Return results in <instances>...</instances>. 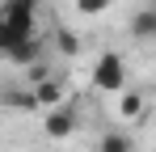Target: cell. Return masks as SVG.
Returning a JSON list of instances; mask_svg holds the SVG:
<instances>
[{"instance_id": "obj_1", "label": "cell", "mask_w": 156, "mask_h": 152, "mask_svg": "<svg viewBox=\"0 0 156 152\" xmlns=\"http://www.w3.org/2000/svg\"><path fill=\"white\" fill-rule=\"evenodd\" d=\"M93 85L105 89V93H122L127 89V59L118 51H105L101 59L93 63Z\"/></svg>"}, {"instance_id": "obj_2", "label": "cell", "mask_w": 156, "mask_h": 152, "mask_svg": "<svg viewBox=\"0 0 156 152\" xmlns=\"http://www.w3.org/2000/svg\"><path fill=\"white\" fill-rule=\"evenodd\" d=\"M34 97H38V110H55V106H63V97H68L63 76H47L42 85H34Z\"/></svg>"}, {"instance_id": "obj_3", "label": "cell", "mask_w": 156, "mask_h": 152, "mask_svg": "<svg viewBox=\"0 0 156 152\" xmlns=\"http://www.w3.org/2000/svg\"><path fill=\"white\" fill-rule=\"evenodd\" d=\"M42 127H47V135H51V139H68V135L76 131V114H72L68 106H55V110H47Z\"/></svg>"}, {"instance_id": "obj_4", "label": "cell", "mask_w": 156, "mask_h": 152, "mask_svg": "<svg viewBox=\"0 0 156 152\" xmlns=\"http://www.w3.org/2000/svg\"><path fill=\"white\" fill-rule=\"evenodd\" d=\"M0 17L13 21L17 30H34V0H4Z\"/></svg>"}, {"instance_id": "obj_5", "label": "cell", "mask_w": 156, "mask_h": 152, "mask_svg": "<svg viewBox=\"0 0 156 152\" xmlns=\"http://www.w3.org/2000/svg\"><path fill=\"white\" fill-rule=\"evenodd\" d=\"M38 55H42V42H38L34 34L9 47V59H13V63H21V68H30V63H38Z\"/></svg>"}, {"instance_id": "obj_6", "label": "cell", "mask_w": 156, "mask_h": 152, "mask_svg": "<svg viewBox=\"0 0 156 152\" xmlns=\"http://www.w3.org/2000/svg\"><path fill=\"white\" fill-rule=\"evenodd\" d=\"M0 106H9V110H38V97H34V89H4Z\"/></svg>"}, {"instance_id": "obj_7", "label": "cell", "mask_w": 156, "mask_h": 152, "mask_svg": "<svg viewBox=\"0 0 156 152\" xmlns=\"http://www.w3.org/2000/svg\"><path fill=\"white\" fill-rule=\"evenodd\" d=\"M131 34H135V38H156V9H144V13H135V21H131Z\"/></svg>"}, {"instance_id": "obj_8", "label": "cell", "mask_w": 156, "mask_h": 152, "mask_svg": "<svg viewBox=\"0 0 156 152\" xmlns=\"http://www.w3.org/2000/svg\"><path fill=\"white\" fill-rule=\"evenodd\" d=\"M30 34H34V30H17L13 21H4V17H0V55H9V47H13V42H21V38H30Z\"/></svg>"}, {"instance_id": "obj_9", "label": "cell", "mask_w": 156, "mask_h": 152, "mask_svg": "<svg viewBox=\"0 0 156 152\" xmlns=\"http://www.w3.org/2000/svg\"><path fill=\"white\" fill-rule=\"evenodd\" d=\"M97 152H135V148H131V139L122 135V131H105L101 144H97Z\"/></svg>"}, {"instance_id": "obj_10", "label": "cell", "mask_w": 156, "mask_h": 152, "mask_svg": "<svg viewBox=\"0 0 156 152\" xmlns=\"http://www.w3.org/2000/svg\"><path fill=\"white\" fill-rule=\"evenodd\" d=\"M118 114H122V118H139V114H144V97H139V93H127V89H122Z\"/></svg>"}, {"instance_id": "obj_11", "label": "cell", "mask_w": 156, "mask_h": 152, "mask_svg": "<svg viewBox=\"0 0 156 152\" xmlns=\"http://www.w3.org/2000/svg\"><path fill=\"white\" fill-rule=\"evenodd\" d=\"M55 42H59L63 55H80V38L72 34V30H59V34H55Z\"/></svg>"}, {"instance_id": "obj_12", "label": "cell", "mask_w": 156, "mask_h": 152, "mask_svg": "<svg viewBox=\"0 0 156 152\" xmlns=\"http://www.w3.org/2000/svg\"><path fill=\"white\" fill-rule=\"evenodd\" d=\"M76 9L84 13V17H97V13H105V9H110V0H76Z\"/></svg>"}, {"instance_id": "obj_13", "label": "cell", "mask_w": 156, "mask_h": 152, "mask_svg": "<svg viewBox=\"0 0 156 152\" xmlns=\"http://www.w3.org/2000/svg\"><path fill=\"white\" fill-rule=\"evenodd\" d=\"M47 76H51V68H47V63H30V68H26V80H30V89H34V85H42Z\"/></svg>"}]
</instances>
